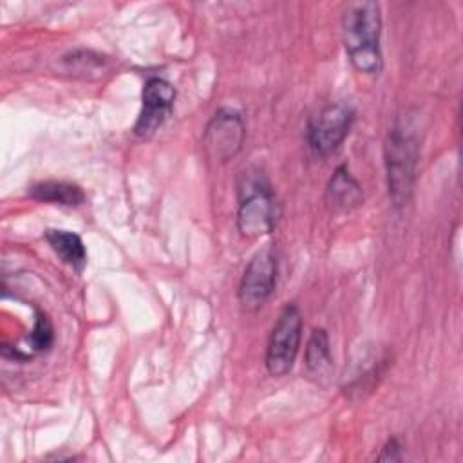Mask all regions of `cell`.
<instances>
[{
  "mask_svg": "<svg viewBox=\"0 0 463 463\" xmlns=\"http://www.w3.org/2000/svg\"><path fill=\"white\" fill-rule=\"evenodd\" d=\"M342 40L351 65L367 76H378L383 69L380 47L382 11L376 2H351L340 18Z\"/></svg>",
  "mask_w": 463,
  "mask_h": 463,
  "instance_id": "obj_1",
  "label": "cell"
},
{
  "mask_svg": "<svg viewBox=\"0 0 463 463\" xmlns=\"http://www.w3.org/2000/svg\"><path fill=\"white\" fill-rule=\"evenodd\" d=\"M383 159L389 199L394 208H403L412 195L420 159L418 139L409 127L396 123L389 128L383 145Z\"/></svg>",
  "mask_w": 463,
  "mask_h": 463,
  "instance_id": "obj_2",
  "label": "cell"
},
{
  "mask_svg": "<svg viewBox=\"0 0 463 463\" xmlns=\"http://www.w3.org/2000/svg\"><path fill=\"white\" fill-rule=\"evenodd\" d=\"M279 217L280 206L269 183L262 175L244 179L235 217L239 233L248 239L271 233Z\"/></svg>",
  "mask_w": 463,
  "mask_h": 463,
  "instance_id": "obj_3",
  "label": "cell"
},
{
  "mask_svg": "<svg viewBox=\"0 0 463 463\" xmlns=\"http://www.w3.org/2000/svg\"><path fill=\"white\" fill-rule=\"evenodd\" d=\"M302 340V315L295 304H286L268 336L264 365L271 376H284L293 369Z\"/></svg>",
  "mask_w": 463,
  "mask_h": 463,
  "instance_id": "obj_4",
  "label": "cell"
},
{
  "mask_svg": "<svg viewBox=\"0 0 463 463\" xmlns=\"http://www.w3.org/2000/svg\"><path fill=\"white\" fill-rule=\"evenodd\" d=\"M354 121V109L349 103H329L315 114L306 130L309 148L318 157L331 156L349 136Z\"/></svg>",
  "mask_w": 463,
  "mask_h": 463,
  "instance_id": "obj_5",
  "label": "cell"
},
{
  "mask_svg": "<svg viewBox=\"0 0 463 463\" xmlns=\"http://www.w3.org/2000/svg\"><path fill=\"white\" fill-rule=\"evenodd\" d=\"M277 255L269 246L250 259L237 289V298L244 311H259L269 300L277 284Z\"/></svg>",
  "mask_w": 463,
  "mask_h": 463,
  "instance_id": "obj_6",
  "label": "cell"
},
{
  "mask_svg": "<svg viewBox=\"0 0 463 463\" xmlns=\"http://www.w3.org/2000/svg\"><path fill=\"white\" fill-rule=\"evenodd\" d=\"M244 137L246 125L241 112L230 107H222L208 121L203 134V143L212 159L226 163L241 152Z\"/></svg>",
  "mask_w": 463,
  "mask_h": 463,
  "instance_id": "obj_7",
  "label": "cell"
},
{
  "mask_svg": "<svg viewBox=\"0 0 463 463\" xmlns=\"http://www.w3.org/2000/svg\"><path fill=\"white\" fill-rule=\"evenodd\" d=\"M174 101L175 89L168 80L159 76L148 78L141 92V110L132 128L134 134L141 139L152 137L170 118Z\"/></svg>",
  "mask_w": 463,
  "mask_h": 463,
  "instance_id": "obj_8",
  "label": "cell"
},
{
  "mask_svg": "<svg viewBox=\"0 0 463 463\" xmlns=\"http://www.w3.org/2000/svg\"><path fill=\"white\" fill-rule=\"evenodd\" d=\"M327 203L340 212H351L364 203V190L347 166H338L326 186Z\"/></svg>",
  "mask_w": 463,
  "mask_h": 463,
  "instance_id": "obj_9",
  "label": "cell"
},
{
  "mask_svg": "<svg viewBox=\"0 0 463 463\" xmlns=\"http://www.w3.org/2000/svg\"><path fill=\"white\" fill-rule=\"evenodd\" d=\"M43 235L51 250L60 257L63 264H67L78 273L87 266V250L78 233L69 230L47 228Z\"/></svg>",
  "mask_w": 463,
  "mask_h": 463,
  "instance_id": "obj_10",
  "label": "cell"
},
{
  "mask_svg": "<svg viewBox=\"0 0 463 463\" xmlns=\"http://www.w3.org/2000/svg\"><path fill=\"white\" fill-rule=\"evenodd\" d=\"M304 365L307 374L315 380L329 376L333 369V356H331V345H329V336L326 329L315 327L311 331L309 340L306 344Z\"/></svg>",
  "mask_w": 463,
  "mask_h": 463,
  "instance_id": "obj_11",
  "label": "cell"
},
{
  "mask_svg": "<svg viewBox=\"0 0 463 463\" xmlns=\"http://www.w3.org/2000/svg\"><path fill=\"white\" fill-rule=\"evenodd\" d=\"M27 195L51 203V204H61V206H80L85 203V192L81 190L80 184L76 183H67V181H42L33 184L27 190Z\"/></svg>",
  "mask_w": 463,
  "mask_h": 463,
  "instance_id": "obj_12",
  "label": "cell"
},
{
  "mask_svg": "<svg viewBox=\"0 0 463 463\" xmlns=\"http://www.w3.org/2000/svg\"><path fill=\"white\" fill-rule=\"evenodd\" d=\"M52 340H54V329H52L51 320L47 318V315L42 309L34 307V326L27 338L31 351L43 353L52 345Z\"/></svg>",
  "mask_w": 463,
  "mask_h": 463,
  "instance_id": "obj_13",
  "label": "cell"
},
{
  "mask_svg": "<svg viewBox=\"0 0 463 463\" xmlns=\"http://www.w3.org/2000/svg\"><path fill=\"white\" fill-rule=\"evenodd\" d=\"M376 459L378 461H400L402 459V445H400V441L396 438L387 439Z\"/></svg>",
  "mask_w": 463,
  "mask_h": 463,
  "instance_id": "obj_14",
  "label": "cell"
}]
</instances>
